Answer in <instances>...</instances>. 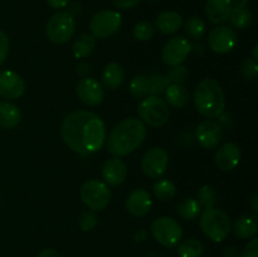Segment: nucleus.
<instances>
[{
  "label": "nucleus",
  "instance_id": "1",
  "mask_svg": "<svg viewBox=\"0 0 258 257\" xmlns=\"http://www.w3.org/2000/svg\"><path fill=\"white\" fill-rule=\"evenodd\" d=\"M60 135L66 145L81 155H90L103 146L106 126L95 112L78 110L68 113L60 125Z\"/></svg>",
  "mask_w": 258,
  "mask_h": 257
},
{
  "label": "nucleus",
  "instance_id": "2",
  "mask_svg": "<svg viewBox=\"0 0 258 257\" xmlns=\"http://www.w3.org/2000/svg\"><path fill=\"white\" fill-rule=\"evenodd\" d=\"M146 138L145 123L135 117L120 121L107 138V150L116 158H122L135 151Z\"/></svg>",
  "mask_w": 258,
  "mask_h": 257
},
{
  "label": "nucleus",
  "instance_id": "3",
  "mask_svg": "<svg viewBox=\"0 0 258 257\" xmlns=\"http://www.w3.org/2000/svg\"><path fill=\"white\" fill-rule=\"evenodd\" d=\"M194 105L201 115L208 118H218L224 113L226 97L222 86L214 78L201 81L194 90Z\"/></svg>",
  "mask_w": 258,
  "mask_h": 257
},
{
  "label": "nucleus",
  "instance_id": "4",
  "mask_svg": "<svg viewBox=\"0 0 258 257\" xmlns=\"http://www.w3.org/2000/svg\"><path fill=\"white\" fill-rule=\"evenodd\" d=\"M204 236L213 242H223L232 231V222L223 209H204L199 219Z\"/></svg>",
  "mask_w": 258,
  "mask_h": 257
},
{
  "label": "nucleus",
  "instance_id": "5",
  "mask_svg": "<svg viewBox=\"0 0 258 257\" xmlns=\"http://www.w3.org/2000/svg\"><path fill=\"white\" fill-rule=\"evenodd\" d=\"M139 117L144 123L153 127H161L165 125L170 116L169 105L159 96H146L138 106Z\"/></svg>",
  "mask_w": 258,
  "mask_h": 257
},
{
  "label": "nucleus",
  "instance_id": "6",
  "mask_svg": "<svg viewBox=\"0 0 258 257\" xmlns=\"http://www.w3.org/2000/svg\"><path fill=\"white\" fill-rule=\"evenodd\" d=\"M76 32V22L70 12H58L49 18L45 33L50 42L64 44L70 42Z\"/></svg>",
  "mask_w": 258,
  "mask_h": 257
},
{
  "label": "nucleus",
  "instance_id": "7",
  "mask_svg": "<svg viewBox=\"0 0 258 257\" xmlns=\"http://www.w3.org/2000/svg\"><path fill=\"white\" fill-rule=\"evenodd\" d=\"M150 231L155 241L164 247H175L183 237L180 223L168 216L156 218L151 223Z\"/></svg>",
  "mask_w": 258,
  "mask_h": 257
},
{
  "label": "nucleus",
  "instance_id": "8",
  "mask_svg": "<svg viewBox=\"0 0 258 257\" xmlns=\"http://www.w3.org/2000/svg\"><path fill=\"white\" fill-rule=\"evenodd\" d=\"M83 203L92 211H103L110 204L111 191L107 184L97 179L85 181L80 189Z\"/></svg>",
  "mask_w": 258,
  "mask_h": 257
},
{
  "label": "nucleus",
  "instance_id": "9",
  "mask_svg": "<svg viewBox=\"0 0 258 257\" xmlns=\"http://www.w3.org/2000/svg\"><path fill=\"white\" fill-rule=\"evenodd\" d=\"M122 17L115 10H101L96 13L90 20L91 34L95 38H110L120 30Z\"/></svg>",
  "mask_w": 258,
  "mask_h": 257
},
{
  "label": "nucleus",
  "instance_id": "10",
  "mask_svg": "<svg viewBox=\"0 0 258 257\" xmlns=\"http://www.w3.org/2000/svg\"><path fill=\"white\" fill-rule=\"evenodd\" d=\"M238 42L236 30L228 25H217L208 33V45L214 53L224 54L234 49Z\"/></svg>",
  "mask_w": 258,
  "mask_h": 257
},
{
  "label": "nucleus",
  "instance_id": "11",
  "mask_svg": "<svg viewBox=\"0 0 258 257\" xmlns=\"http://www.w3.org/2000/svg\"><path fill=\"white\" fill-rule=\"evenodd\" d=\"M169 165V155L163 148H151L144 154L141 170L148 178L158 179L165 174Z\"/></svg>",
  "mask_w": 258,
  "mask_h": 257
},
{
  "label": "nucleus",
  "instance_id": "12",
  "mask_svg": "<svg viewBox=\"0 0 258 257\" xmlns=\"http://www.w3.org/2000/svg\"><path fill=\"white\" fill-rule=\"evenodd\" d=\"M191 52V43L184 37H173L164 44L161 50L163 62L169 67L181 65Z\"/></svg>",
  "mask_w": 258,
  "mask_h": 257
},
{
  "label": "nucleus",
  "instance_id": "13",
  "mask_svg": "<svg viewBox=\"0 0 258 257\" xmlns=\"http://www.w3.org/2000/svg\"><path fill=\"white\" fill-rule=\"evenodd\" d=\"M77 97L87 106H98L105 98V90L96 78L82 77L76 86Z\"/></svg>",
  "mask_w": 258,
  "mask_h": 257
},
{
  "label": "nucleus",
  "instance_id": "14",
  "mask_svg": "<svg viewBox=\"0 0 258 257\" xmlns=\"http://www.w3.org/2000/svg\"><path fill=\"white\" fill-rule=\"evenodd\" d=\"M196 139L204 149L213 150L218 148L223 140V128L218 122L206 120L197 126Z\"/></svg>",
  "mask_w": 258,
  "mask_h": 257
},
{
  "label": "nucleus",
  "instance_id": "15",
  "mask_svg": "<svg viewBox=\"0 0 258 257\" xmlns=\"http://www.w3.org/2000/svg\"><path fill=\"white\" fill-rule=\"evenodd\" d=\"M25 92V82L19 73L10 70L0 71V96L7 100H17Z\"/></svg>",
  "mask_w": 258,
  "mask_h": 257
},
{
  "label": "nucleus",
  "instance_id": "16",
  "mask_svg": "<svg viewBox=\"0 0 258 257\" xmlns=\"http://www.w3.org/2000/svg\"><path fill=\"white\" fill-rule=\"evenodd\" d=\"M241 148L234 143H226L216 151V165L222 171H231L241 161Z\"/></svg>",
  "mask_w": 258,
  "mask_h": 257
},
{
  "label": "nucleus",
  "instance_id": "17",
  "mask_svg": "<svg viewBox=\"0 0 258 257\" xmlns=\"http://www.w3.org/2000/svg\"><path fill=\"white\" fill-rule=\"evenodd\" d=\"M153 207L150 193L145 189H135L126 199V209L134 217H145Z\"/></svg>",
  "mask_w": 258,
  "mask_h": 257
},
{
  "label": "nucleus",
  "instance_id": "18",
  "mask_svg": "<svg viewBox=\"0 0 258 257\" xmlns=\"http://www.w3.org/2000/svg\"><path fill=\"white\" fill-rule=\"evenodd\" d=\"M102 176L106 184L111 186H118L125 181L127 176V166L120 158L108 159L102 166Z\"/></svg>",
  "mask_w": 258,
  "mask_h": 257
},
{
  "label": "nucleus",
  "instance_id": "19",
  "mask_svg": "<svg viewBox=\"0 0 258 257\" xmlns=\"http://www.w3.org/2000/svg\"><path fill=\"white\" fill-rule=\"evenodd\" d=\"M232 12V0H207L206 14L209 22L221 25L229 19Z\"/></svg>",
  "mask_w": 258,
  "mask_h": 257
},
{
  "label": "nucleus",
  "instance_id": "20",
  "mask_svg": "<svg viewBox=\"0 0 258 257\" xmlns=\"http://www.w3.org/2000/svg\"><path fill=\"white\" fill-rule=\"evenodd\" d=\"M234 234L238 238H253L258 231V218L256 214H243L238 217L232 226Z\"/></svg>",
  "mask_w": 258,
  "mask_h": 257
},
{
  "label": "nucleus",
  "instance_id": "21",
  "mask_svg": "<svg viewBox=\"0 0 258 257\" xmlns=\"http://www.w3.org/2000/svg\"><path fill=\"white\" fill-rule=\"evenodd\" d=\"M102 85L108 90H117L125 81V70L120 63L111 62L105 66L102 71Z\"/></svg>",
  "mask_w": 258,
  "mask_h": 257
},
{
  "label": "nucleus",
  "instance_id": "22",
  "mask_svg": "<svg viewBox=\"0 0 258 257\" xmlns=\"http://www.w3.org/2000/svg\"><path fill=\"white\" fill-rule=\"evenodd\" d=\"M183 25V18L179 13L174 10L161 13L155 19V27L163 34H174L178 32Z\"/></svg>",
  "mask_w": 258,
  "mask_h": 257
},
{
  "label": "nucleus",
  "instance_id": "23",
  "mask_svg": "<svg viewBox=\"0 0 258 257\" xmlns=\"http://www.w3.org/2000/svg\"><path fill=\"white\" fill-rule=\"evenodd\" d=\"M166 101L168 105H170L174 108H184L189 103V91L183 83H170L166 87L165 92Z\"/></svg>",
  "mask_w": 258,
  "mask_h": 257
},
{
  "label": "nucleus",
  "instance_id": "24",
  "mask_svg": "<svg viewBox=\"0 0 258 257\" xmlns=\"http://www.w3.org/2000/svg\"><path fill=\"white\" fill-rule=\"evenodd\" d=\"M20 121H22V112L19 107L14 103L2 101L0 102V127L10 130V128L17 127Z\"/></svg>",
  "mask_w": 258,
  "mask_h": 257
},
{
  "label": "nucleus",
  "instance_id": "25",
  "mask_svg": "<svg viewBox=\"0 0 258 257\" xmlns=\"http://www.w3.org/2000/svg\"><path fill=\"white\" fill-rule=\"evenodd\" d=\"M96 48V38L92 34H81L76 38L72 45V52L77 59L90 57Z\"/></svg>",
  "mask_w": 258,
  "mask_h": 257
},
{
  "label": "nucleus",
  "instance_id": "26",
  "mask_svg": "<svg viewBox=\"0 0 258 257\" xmlns=\"http://www.w3.org/2000/svg\"><path fill=\"white\" fill-rule=\"evenodd\" d=\"M252 19H253V14L248 9V7H232V12L228 20L233 28L246 29L252 23Z\"/></svg>",
  "mask_w": 258,
  "mask_h": 257
},
{
  "label": "nucleus",
  "instance_id": "27",
  "mask_svg": "<svg viewBox=\"0 0 258 257\" xmlns=\"http://www.w3.org/2000/svg\"><path fill=\"white\" fill-rule=\"evenodd\" d=\"M202 207L194 198H185L176 206V213L186 221L196 219L201 214Z\"/></svg>",
  "mask_w": 258,
  "mask_h": 257
},
{
  "label": "nucleus",
  "instance_id": "28",
  "mask_svg": "<svg viewBox=\"0 0 258 257\" xmlns=\"http://www.w3.org/2000/svg\"><path fill=\"white\" fill-rule=\"evenodd\" d=\"M153 191L156 198L160 199V201H170L175 197L176 186L169 179H160L153 185Z\"/></svg>",
  "mask_w": 258,
  "mask_h": 257
},
{
  "label": "nucleus",
  "instance_id": "29",
  "mask_svg": "<svg viewBox=\"0 0 258 257\" xmlns=\"http://www.w3.org/2000/svg\"><path fill=\"white\" fill-rule=\"evenodd\" d=\"M203 253L204 246L198 239H185L178 246V254L180 257H202Z\"/></svg>",
  "mask_w": 258,
  "mask_h": 257
},
{
  "label": "nucleus",
  "instance_id": "30",
  "mask_svg": "<svg viewBox=\"0 0 258 257\" xmlns=\"http://www.w3.org/2000/svg\"><path fill=\"white\" fill-rule=\"evenodd\" d=\"M184 29H185L186 35H188L189 38L199 40L204 34H206L207 25L202 18L194 15V17H190L186 20Z\"/></svg>",
  "mask_w": 258,
  "mask_h": 257
},
{
  "label": "nucleus",
  "instance_id": "31",
  "mask_svg": "<svg viewBox=\"0 0 258 257\" xmlns=\"http://www.w3.org/2000/svg\"><path fill=\"white\" fill-rule=\"evenodd\" d=\"M128 91L135 98H144L149 96L148 75H136L128 85Z\"/></svg>",
  "mask_w": 258,
  "mask_h": 257
},
{
  "label": "nucleus",
  "instance_id": "32",
  "mask_svg": "<svg viewBox=\"0 0 258 257\" xmlns=\"http://www.w3.org/2000/svg\"><path fill=\"white\" fill-rule=\"evenodd\" d=\"M197 201L199 206L204 209L214 208L217 202V191L212 185H202L197 191Z\"/></svg>",
  "mask_w": 258,
  "mask_h": 257
},
{
  "label": "nucleus",
  "instance_id": "33",
  "mask_svg": "<svg viewBox=\"0 0 258 257\" xmlns=\"http://www.w3.org/2000/svg\"><path fill=\"white\" fill-rule=\"evenodd\" d=\"M149 80V96H159L165 92L166 87L170 85L166 75L161 73H151L148 75Z\"/></svg>",
  "mask_w": 258,
  "mask_h": 257
},
{
  "label": "nucleus",
  "instance_id": "34",
  "mask_svg": "<svg viewBox=\"0 0 258 257\" xmlns=\"http://www.w3.org/2000/svg\"><path fill=\"white\" fill-rule=\"evenodd\" d=\"M154 33H155V28L151 23L149 22H140L135 25L134 28V37L136 38L140 42H146V40H150L154 37Z\"/></svg>",
  "mask_w": 258,
  "mask_h": 257
},
{
  "label": "nucleus",
  "instance_id": "35",
  "mask_svg": "<svg viewBox=\"0 0 258 257\" xmlns=\"http://www.w3.org/2000/svg\"><path fill=\"white\" fill-rule=\"evenodd\" d=\"M98 223V217L96 216L93 212L86 211L83 212L80 216V219H78V224H80V228L82 229L83 232H90L93 231L96 228Z\"/></svg>",
  "mask_w": 258,
  "mask_h": 257
},
{
  "label": "nucleus",
  "instance_id": "36",
  "mask_svg": "<svg viewBox=\"0 0 258 257\" xmlns=\"http://www.w3.org/2000/svg\"><path fill=\"white\" fill-rule=\"evenodd\" d=\"M188 68L183 65H179L175 66V67H171L166 77H168V81L170 83H183L188 78Z\"/></svg>",
  "mask_w": 258,
  "mask_h": 257
},
{
  "label": "nucleus",
  "instance_id": "37",
  "mask_svg": "<svg viewBox=\"0 0 258 257\" xmlns=\"http://www.w3.org/2000/svg\"><path fill=\"white\" fill-rule=\"evenodd\" d=\"M241 73L247 80H254L258 75L257 60L252 59V58H247L241 66Z\"/></svg>",
  "mask_w": 258,
  "mask_h": 257
},
{
  "label": "nucleus",
  "instance_id": "38",
  "mask_svg": "<svg viewBox=\"0 0 258 257\" xmlns=\"http://www.w3.org/2000/svg\"><path fill=\"white\" fill-rule=\"evenodd\" d=\"M9 38H8V35L5 34L4 32L0 30V67H2L3 63L5 62L8 54H9Z\"/></svg>",
  "mask_w": 258,
  "mask_h": 257
},
{
  "label": "nucleus",
  "instance_id": "39",
  "mask_svg": "<svg viewBox=\"0 0 258 257\" xmlns=\"http://www.w3.org/2000/svg\"><path fill=\"white\" fill-rule=\"evenodd\" d=\"M241 257H258V239L252 238L242 251Z\"/></svg>",
  "mask_w": 258,
  "mask_h": 257
},
{
  "label": "nucleus",
  "instance_id": "40",
  "mask_svg": "<svg viewBox=\"0 0 258 257\" xmlns=\"http://www.w3.org/2000/svg\"><path fill=\"white\" fill-rule=\"evenodd\" d=\"M111 2L118 9H130V8L135 7L140 0H111Z\"/></svg>",
  "mask_w": 258,
  "mask_h": 257
},
{
  "label": "nucleus",
  "instance_id": "41",
  "mask_svg": "<svg viewBox=\"0 0 258 257\" xmlns=\"http://www.w3.org/2000/svg\"><path fill=\"white\" fill-rule=\"evenodd\" d=\"M76 72H77V75H80L81 77H87L88 72H90V66L86 62H81L80 65H77V67H76Z\"/></svg>",
  "mask_w": 258,
  "mask_h": 257
},
{
  "label": "nucleus",
  "instance_id": "42",
  "mask_svg": "<svg viewBox=\"0 0 258 257\" xmlns=\"http://www.w3.org/2000/svg\"><path fill=\"white\" fill-rule=\"evenodd\" d=\"M47 3L53 9H63V8L67 7L70 0H47Z\"/></svg>",
  "mask_w": 258,
  "mask_h": 257
},
{
  "label": "nucleus",
  "instance_id": "43",
  "mask_svg": "<svg viewBox=\"0 0 258 257\" xmlns=\"http://www.w3.org/2000/svg\"><path fill=\"white\" fill-rule=\"evenodd\" d=\"M37 257H60V256H59V253L55 251V249L45 248V249H43L42 252H39V254H38Z\"/></svg>",
  "mask_w": 258,
  "mask_h": 257
},
{
  "label": "nucleus",
  "instance_id": "44",
  "mask_svg": "<svg viewBox=\"0 0 258 257\" xmlns=\"http://www.w3.org/2000/svg\"><path fill=\"white\" fill-rule=\"evenodd\" d=\"M239 256V251L238 248L236 247L231 246V247H227L224 249V257H238Z\"/></svg>",
  "mask_w": 258,
  "mask_h": 257
},
{
  "label": "nucleus",
  "instance_id": "45",
  "mask_svg": "<svg viewBox=\"0 0 258 257\" xmlns=\"http://www.w3.org/2000/svg\"><path fill=\"white\" fill-rule=\"evenodd\" d=\"M146 238H148V233H146L145 229H140V231H138L135 233V241L143 242L145 241Z\"/></svg>",
  "mask_w": 258,
  "mask_h": 257
},
{
  "label": "nucleus",
  "instance_id": "46",
  "mask_svg": "<svg viewBox=\"0 0 258 257\" xmlns=\"http://www.w3.org/2000/svg\"><path fill=\"white\" fill-rule=\"evenodd\" d=\"M251 207L254 212H258V194L254 193L251 197Z\"/></svg>",
  "mask_w": 258,
  "mask_h": 257
},
{
  "label": "nucleus",
  "instance_id": "47",
  "mask_svg": "<svg viewBox=\"0 0 258 257\" xmlns=\"http://www.w3.org/2000/svg\"><path fill=\"white\" fill-rule=\"evenodd\" d=\"M257 49H258V45L256 44V45H254V47H253V58H252V59H254V60H257V59H258Z\"/></svg>",
  "mask_w": 258,
  "mask_h": 257
},
{
  "label": "nucleus",
  "instance_id": "48",
  "mask_svg": "<svg viewBox=\"0 0 258 257\" xmlns=\"http://www.w3.org/2000/svg\"><path fill=\"white\" fill-rule=\"evenodd\" d=\"M154 2H158V0H154Z\"/></svg>",
  "mask_w": 258,
  "mask_h": 257
}]
</instances>
